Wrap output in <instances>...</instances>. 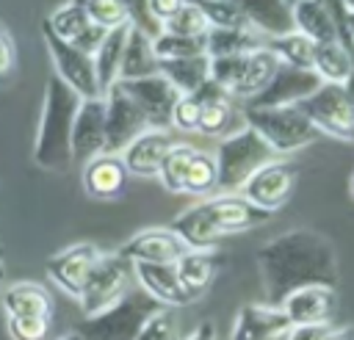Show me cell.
<instances>
[{
  "mask_svg": "<svg viewBox=\"0 0 354 340\" xmlns=\"http://www.w3.org/2000/svg\"><path fill=\"white\" fill-rule=\"evenodd\" d=\"M155 55L158 58H194V55H207V36H177L160 30L155 39Z\"/></svg>",
  "mask_w": 354,
  "mask_h": 340,
  "instance_id": "37",
  "label": "cell"
},
{
  "mask_svg": "<svg viewBox=\"0 0 354 340\" xmlns=\"http://www.w3.org/2000/svg\"><path fill=\"white\" fill-rule=\"evenodd\" d=\"M127 30H130V25L108 30V36L102 39V44L94 53V72H97V83H100L102 94L119 80V66H122V53H124Z\"/></svg>",
  "mask_w": 354,
  "mask_h": 340,
  "instance_id": "33",
  "label": "cell"
},
{
  "mask_svg": "<svg viewBox=\"0 0 354 340\" xmlns=\"http://www.w3.org/2000/svg\"><path fill=\"white\" fill-rule=\"evenodd\" d=\"M58 340H83V337H80V332H69V334H61Z\"/></svg>",
  "mask_w": 354,
  "mask_h": 340,
  "instance_id": "52",
  "label": "cell"
},
{
  "mask_svg": "<svg viewBox=\"0 0 354 340\" xmlns=\"http://www.w3.org/2000/svg\"><path fill=\"white\" fill-rule=\"evenodd\" d=\"M0 307L6 315H53V293L41 282H14L0 290Z\"/></svg>",
  "mask_w": 354,
  "mask_h": 340,
  "instance_id": "27",
  "label": "cell"
},
{
  "mask_svg": "<svg viewBox=\"0 0 354 340\" xmlns=\"http://www.w3.org/2000/svg\"><path fill=\"white\" fill-rule=\"evenodd\" d=\"M191 3L205 14L210 28H252L243 11L232 0H191Z\"/></svg>",
  "mask_w": 354,
  "mask_h": 340,
  "instance_id": "40",
  "label": "cell"
},
{
  "mask_svg": "<svg viewBox=\"0 0 354 340\" xmlns=\"http://www.w3.org/2000/svg\"><path fill=\"white\" fill-rule=\"evenodd\" d=\"M260 36L263 33H257L254 28H210L207 30V55L218 58V55L252 53L266 44V39H260Z\"/></svg>",
  "mask_w": 354,
  "mask_h": 340,
  "instance_id": "34",
  "label": "cell"
},
{
  "mask_svg": "<svg viewBox=\"0 0 354 340\" xmlns=\"http://www.w3.org/2000/svg\"><path fill=\"white\" fill-rule=\"evenodd\" d=\"M183 340H216V326H213V321H202V323L194 326L188 334H183Z\"/></svg>",
  "mask_w": 354,
  "mask_h": 340,
  "instance_id": "48",
  "label": "cell"
},
{
  "mask_svg": "<svg viewBox=\"0 0 354 340\" xmlns=\"http://www.w3.org/2000/svg\"><path fill=\"white\" fill-rule=\"evenodd\" d=\"M80 180H83V188H86L88 196H94V199H116L127 188L130 171H127L122 155L100 152V155H94V158H88L83 163Z\"/></svg>",
  "mask_w": 354,
  "mask_h": 340,
  "instance_id": "21",
  "label": "cell"
},
{
  "mask_svg": "<svg viewBox=\"0 0 354 340\" xmlns=\"http://www.w3.org/2000/svg\"><path fill=\"white\" fill-rule=\"evenodd\" d=\"M343 6H346L348 11H354V0H343Z\"/></svg>",
  "mask_w": 354,
  "mask_h": 340,
  "instance_id": "56",
  "label": "cell"
},
{
  "mask_svg": "<svg viewBox=\"0 0 354 340\" xmlns=\"http://www.w3.org/2000/svg\"><path fill=\"white\" fill-rule=\"evenodd\" d=\"M348 193H351V199H354V171H351V177H348Z\"/></svg>",
  "mask_w": 354,
  "mask_h": 340,
  "instance_id": "54",
  "label": "cell"
},
{
  "mask_svg": "<svg viewBox=\"0 0 354 340\" xmlns=\"http://www.w3.org/2000/svg\"><path fill=\"white\" fill-rule=\"evenodd\" d=\"M196 97L202 102L196 133L210 135V138H224V135L235 133L238 127H243V111H238L235 100L224 88H218L213 80H205L196 88Z\"/></svg>",
  "mask_w": 354,
  "mask_h": 340,
  "instance_id": "16",
  "label": "cell"
},
{
  "mask_svg": "<svg viewBox=\"0 0 354 340\" xmlns=\"http://www.w3.org/2000/svg\"><path fill=\"white\" fill-rule=\"evenodd\" d=\"M174 268H177V276H180L185 293L191 296V301H196L213 285V279L221 268V257L213 249H185L183 257L174 263Z\"/></svg>",
  "mask_w": 354,
  "mask_h": 340,
  "instance_id": "26",
  "label": "cell"
},
{
  "mask_svg": "<svg viewBox=\"0 0 354 340\" xmlns=\"http://www.w3.org/2000/svg\"><path fill=\"white\" fill-rule=\"evenodd\" d=\"M53 315H6L11 340H47Z\"/></svg>",
  "mask_w": 354,
  "mask_h": 340,
  "instance_id": "42",
  "label": "cell"
},
{
  "mask_svg": "<svg viewBox=\"0 0 354 340\" xmlns=\"http://www.w3.org/2000/svg\"><path fill=\"white\" fill-rule=\"evenodd\" d=\"M136 282L141 285V290H147L158 304L166 307H185L191 304V296L185 293L174 263H136Z\"/></svg>",
  "mask_w": 354,
  "mask_h": 340,
  "instance_id": "23",
  "label": "cell"
},
{
  "mask_svg": "<svg viewBox=\"0 0 354 340\" xmlns=\"http://www.w3.org/2000/svg\"><path fill=\"white\" fill-rule=\"evenodd\" d=\"M80 94L69 88L58 75L50 77L44 102H41V116H39V130L33 141V160L36 166L47 171L66 169L75 155H72V124L75 113L80 105Z\"/></svg>",
  "mask_w": 354,
  "mask_h": 340,
  "instance_id": "2",
  "label": "cell"
},
{
  "mask_svg": "<svg viewBox=\"0 0 354 340\" xmlns=\"http://www.w3.org/2000/svg\"><path fill=\"white\" fill-rule=\"evenodd\" d=\"M136 340H183V323L177 315V307L160 304L141 326Z\"/></svg>",
  "mask_w": 354,
  "mask_h": 340,
  "instance_id": "38",
  "label": "cell"
},
{
  "mask_svg": "<svg viewBox=\"0 0 354 340\" xmlns=\"http://www.w3.org/2000/svg\"><path fill=\"white\" fill-rule=\"evenodd\" d=\"M199 113H202V102H199L196 91L180 94V100H177V105H174L171 127L183 130V133H196V127H199Z\"/></svg>",
  "mask_w": 354,
  "mask_h": 340,
  "instance_id": "43",
  "label": "cell"
},
{
  "mask_svg": "<svg viewBox=\"0 0 354 340\" xmlns=\"http://www.w3.org/2000/svg\"><path fill=\"white\" fill-rule=\"evenodd\" d=\"M100 152H105V97H86L72 124V155L86 163Z\"/></svg>",
  "mask_w": 354,
  "mask_h": 340,
  "instance_id": "19",
  "label": "cell"
},
{
  "mask_svg": "<svg viewBox=\"0 0 354 340\" xmlns=\"http://www.w3.org/2000/svg\"><path fill=\"white\" fill-rule=\"evenodd\" d=\"M257 268L268 304H282V299L304 285H337L340 268L335 246L326 235L299 227L288 229L257 249Z\"/></svg>",
  "mask_w": 354,
  "mask_h": 340,
  "instance_id": "1",
  "label": "cell"
},
{
  "mask_svg": "<svg viewBox=\"0 0 354 340\" xmlns=\"http://www.w3.org/2000/svg\"><path fill=\"white\" fill-rule=\"evenodd\" d=\"M321 86V77L313 69H299V66H288L279 64L274 77L268 80V86L252 97L246 105L249 108H282V105H299L304 102L315 88Z\"/></svg>",
  "mask_w": 354,
  "mask_h": 340,
  "instance_id": "13",
  "label": "cell"
},
{
  "mask_svg": "<svg viewBox=\"0 0 354 340\" xmlns=\"http://www.w3.org/2000/svg\"><path fill=\"white\" fill-rule=\"evenodd\" d=\"M266 47L277 55L279 64L288 66H299V69H313L315 61V41L310 36H304L301 30H285L279 36H266Z\"/></svg>",
  "mask_w": 354,
  "mask_h": 340,
  "instance_id": "32",
  "label": "cell"
},
{
  "mask_svg": "<svg viewBox=\"0 0 354 340\" xmlns=\"http://www.w3.org/2000/svg\"><path fill=\"white\" fill-rule=\"evenodd\" d=\"M160 304L147 293V290H130L122 301L113 307L86 315L80 323V337L83 340H136L144 321L158 310Z\"/></svg>",
  "mask_w": 354,
  "mask_h": 340,
  "instance_id": "6",
  "label": "cell"
},
{
  "mask_svg": "<svg viewBox=\"0 0 354 340\" xmlns=\"http://www.w3.org/2000/svg\"><path fill=\"white\" fill-rule=\"evenodd\" d=\"M210 207H213L216 221H218L224 235L254 229L271 218L268 210H260L257 205H252L241 193H216V196H210Z\"/></svg>",
  "mask_w": 354,
  "mask_h": 340,
  "instance_id": "25",
  "label": "cell"
},
{
  "mask_svg": "<svg viewBox=\"0 0 354 340\" xmlns=\"http://www.w3.org/2000/svg\"><path fill=\"white\" fill-rule=\"evenodd\" d=\"M277 66H279L277 55L263 44L252 53L210 58V80L218 88H224L232 100H246L249 102L252 97H257L268 86Z\"/></svg>",
  "mask_w": 354,
  "mask_h": 340,
  "instance_id": "4",
  "label": "cell"
},
{
  "mask_svg": "<svg viewBox=\"0 0 354 340\" xmlns=\"http://www.w3.org/2000/svg\"><path fill=\"white\" fill-rule=\"evenodd\" d=\"M290 321L279 304H243L235 315L230 340H266L271 334L288 332Z\"/></svg>",
  "mask_w": 354,
  "mask_h": 340,
  "instance_id": "22",
  "label": "cell"
},
{
  "mask_svg": "<svg viewBox=\"0 0 354 340\" xmlns=\"http://www.w3.org/2000/svg\"><path fill=\"white\" fill-rule=\"evenodd\" d=\"M346 33H348V41H351V47H354V11L346 14Z\"/></svg>",
  "mask_w": 354,
  "mask_h": 340,
  "instance_id": "50",
  "label": "cell"
},
{
  "mask_svg": "<svg viewBox=\"0 0 354 340\" xmlns=\"http://www.w3.org/2000/svg\"><path fill=\"white\" fill-rule=\"evenodd\" d=\"M14 72H17V47H14L11 30L0 19V88L14 80Z\"/></svg>",
  "mask_w": 354,
  "mask_h": 340,
  "instance_id": "44",
  "label": "cell"
},
{
  "mask_svg": "<svg viewBox=\"0 0 354 340\" xmlns=\"http://www.w3.org/2000/svg\"><path fill=\"white\" fill-rule=\"evenodd\" d=\"M332 323H307V326H290L288 340H326Z\"/></svg>",
  "mask_w": 354,
  "mask_h": 340,
  "instance_id": "46",
  "label": "cell"
},
{
  "mask_svg": "<svg viewBox=\"0 0 354 340\" xmlns=\"http://www.w3.org/2000/svg\"><path fill=\"white\" fill-rule=\"evenodd\" d=\"M163 30L166 33H177V36H207L210 22L205 19V14L191 0H185L171 17L163 19Z\"/></svg>",
  "mask_w": 354,
  "mask_h": 340,
  "instance_id": "39",
  "label": "cell"
},
{
  "mask_svg": "<svg viewBox=\"0 0 354 340\" xmlns=\"http://www.w3.org/2000/svg\"><path fill=\"white\" fill-rule=\"evenodd\" d=\"M326 340H354V326H332Z\"/></svg>",
  "mask_w": 354,
  "mask_h": 340,
  "instance_id": "49",
  "label": "cell"
},
{
  "mask_svg": "<svg viewBox=\"0 0 354 340\" xmlns=\"http://www.w3.org/2000/svg\"><path fill=\"white\" fill-rule=\"evenodd\" d=\"M0 282H3V279H0Z\"/></svg>",
  "mask_w": 354,
  "mask_h": 340,
  "instance_id": "58",
  "label": "cell"
},
{
  "mask_svg": "<svg viewBox=\"0 0 354 340\" xmlns=\"http://www.w3.org/2000/svg\"><path fill=\"white\" fill-rule=\"evenodd\" d=\"M183 3H185V0H149V11H152V17L163 25V19L171 17Z\"/></svg>",
  "mask_w": 354,
  "mask_h": 340,
  "instance_id": "47",
  "label": "cell"
},
{
  "mask_svg": "<svg viewBox=\"0 0 354 340\" xmlns=\"http://www.w3.org/2000/svg\"><path fill=\"white\" fill-rule=\"evenodd\" d=\"M80 6L86 8L91 22H97L105 30L130 25V11H127L124 0H80Z\"/></svg>",
  "mask_w": 354,
  "mask_h": 340,
  "instance_id": "41",
  "label": "cell"
},
{
  "mask_svg": "<svg viewBox=\"0 0 354 340\" xmlns=\"http://www.w3.org/2000/svg\"><path fill=\"white\" fill-rule=\"evenodd\" d=\"M97 257H100V249L94 243L83 240V243H72V246H64L61 252L50 254L44 268H47L50 282H55L66 296L80 299L83 285H86Z\"/></svg>",
  "mask_w": 354,
  "mask_h": 340,
  "instance_id": "14",
  "label": "cell"
},
{
  "mask_svg": "<svg viewBox=\"0 0 354 340\" xmlns=\"http://www.w3.org/2000/svg\"><path fill=\"white\" fill-rule=\"evenodd\" d=\"M102 97H105V152L122 155V149L149 124L144 111L119 83H113Z\"/></svg>",
  "mask_w": 354,
  "mask_h": 340,
  "instance_id": "10",
  "label": "cell"
},
{
  "mask_svg": "<svg viewBox=\"0 0 354 340\" xmlns=\"http://www.w3.org/2000/svg\"><path fill=\"white\" fill-rule=\"evenodd\" d=\"M243 124H249L277 155L299 152L318 138L315 124L299 105L282 108H243Z\"/></svg>",
  "mask_w": 354,
  "mask_h": 340,
  "instance_id": "5",
  "label": "cell"
},
{
  "mask_svg": "<svg viewBox=\"0 0 354 340\" xmlns=\"http://www.w3.org/2000/svg\"><path fill=\"white\" fill-rule=\"evenodd\" d=\"M288 3H290V6H293V3H296V0H288Z\"/></svg>",
  "mask_w": 354,
  "mask_h": 340,
  "instance_id": "57",
  "label": "cell"
},
{
  "mask_svg": "<svg viewBox=\"0 0 354 340\" xmlns=\"http://www.w3.org/2000/svg\"><path fill=\"white\" fill-rule=\"evenodd\" d=\"M155 72H158V55H155L152 36L144 33L141 28L130 25L127 39H124L119 80H138V77H149Z\"/></svg>",
  "mask_w": 354,
  "mask_h": 340,
  "instance_id": "29",
  "label": "cell"
},
{
  "mask_svg": "<svg viewBox=\"0 0 354 340\" xmlns=\"http://www.w3.org/2000/svg\"><path fill=\"white\" fill-rule=\"evenodd\" d=\"M296 188V166L288 160H268L263 163L241 188V196H246L252 205H257L260 210H279L282 205H288L290 193Z\"/></svg>",
  "mask_w": 354,
  "mask_h": 340,
  "instance_id": "11",
  "label": "cell"
},
{
  "mask_svg": "<svg viewBox=\"0 0 354 340\" xmlns=\"http://www.w3.org/2000/svg\"><path fill=\"white\" fill-rule=\"evenodd\" d=\"M266 340H288V332H279V334H271V337H266Z\"/></svg>",
  "mask_w": 354,
  "mask_h": 340,
  "instance_id": "53",
  "label": "cell"
},
{
  "mask_svg": "<svg viewBox=\"0 0 354 340\" xmlns=\"http://www.w3.org/2000/svg\"><path fill=\"white\" fill-rule=\"evenodd\" d=\"M183 193H191V196H199V199H207V196L218 193V169H216V158L210 152L196 149V155L188 166V174H185Z\"/></svg>",
  "mask_w": 354,
  "mask_h": 340,
  "instance_id": "35",
  "label": "cell"
},
{
  "mask_svg": "<svg viewBox=\"0 0 354 340\" xmlns=\"http://www.w3.org/2000/svg\"><path fill=\"white\" fill-rule=\"evenodd\" d=\"M171 229L183 238V243L188 249H216L218 240L224 238L218 221H216V213L210 207V196L202 199L199 205L183 210L174 221H171Z\"/></svg>",
  "mask_w": 354,
  "mask_h": 340,
  "instance_id": "24",
  "label": "cell"
},
{
  "mask_svg": "<svg viewBox=\"0 0 354 340\" xmlns=\"http://www.w3.org/2000/svg\"><path fill=\"white\" fill-rule=\"evenodd\" d=\"M124 6H127V11H130V25H136V28H141L144 33H149L152 39L163 30V25L152 17V11H149V0H124Z\"/></svg>",
  "mask_w": 354,
  "mask_h": 340,
  "instance_id": "45",
  "label": "cell"
},
{
  "mask_svg": "<svg viewBox=\"0 0 354 340\" xmlns=\"http://www.w3.org/2000/svg\"><path fill=\"white\" fill-rule=\"evenodd\" d=\"M41 36H44L47 53H50V58H53L55 75H58L69 88H75L83 100H86V97H102L100 83H97V72H94V55H88V53L77 50L75 44L58 39L44 22H41Z\"/></svg>",
  "mask_w": 354,
  "mask_h": 340,
  "instance_id": "9",
  "label": "cell"
},
{
  "mask_svg": "<svg viewBox=\"0 0 354 340\" xmlns=\"http://www.w3.org/2000/svg\"><path fill=\"white\" fill-rule=\"evenodd\" d=\"M232 3L243 11L246 22L263 36H279L285 30H293L288 0H232Z\"/></svg>",
  "mask_w": 354,
  "mask_h": 340,
  "instance_id": "28",
  "label": "cell"
},
{
  "mask_svg": "<svg viewBox=\"0 0 354 340\" xmlns=\"http://www.w3.org/2000/svg\"><path fill=\"white\" fill-rule=\"evenodd\" d=\"M130 97L133 102L144 111L147 124L149 127H169L171 130V116H174V105L180 100V91L160 75H149V77H138V80H116Z\"/></svg>",
  "mask_w": 354,
  "mask_h": 340,
  "instance_id": "12",
  "label": "cell"
},
{
  "mask_svg": "<svg viewBox=\"0 0 354 340\" xmlns=\"http://www.w3.org/2000/svg\"><path fill=\"white\" fill-rule=\"evenodd\" d=\"M346 91H348L351 100H354V69H351V75H348V80H346Z\"/></svg>",
  "mask_w": 354,
  "mask_h": 340,
  "instance_id": "51",
  "label": "cell"
},
{
  "mask_svg": "<svg viewBox=\"0 0 354 340\" xmlns=\"http://www.w3.org/2000/svg\"><path fill=\"white\" fill-rule=\"evenodd\" d=\"M174 144L177 138L169 127H147L122 149V160L136 177H158V169Z\"/></svg>",
  "mask_w": 354,
  "mask_h": 340,
  "instance_id": "18",
  "label": "cell"
},
{
  "mask_svg": "<svg viewBox=\"0 0 354 340\" xmlns=\"http://www.w3.org/2000/svg\"><path fill=\"white\" fill-rule=\"evenodd\" d=\"M133 279H136V268L122 252H100L77 299L83 315H97L113 307L116 301H122L133 290Z\"/></svg>",
  "mask_w": 354,
  "mask_h": 340,
  "instance_id": "7",
  "label": "cell"
},
{
  "mask_svg": "<svg viewBox=\"0 0 354 340\" xmlns=\"http://www.w3.org/2000/svg\"><path fill=\"white\" fill-rule=\"evenodd\" d=\"M188 246L171 227H147L136 232L119 252L136 263H177Z\"/></svg>",
  "mask_w": 354,
  "mask_h": 340,
  "instance_id": "20",
  "label": "cell"
},
{
  "mask_svg": "<svg viewBox=\"0 0 354 340\" xmlns=\"http://www.w3.org/2000/svg\"><path fill=\"white\" fill-rule=\"evenodd\" d=\"M299 108L315 124L318 133H326L340 141H354V100L340 83H321Z\"/></svg>",
  "mask_w": 354,
  "mask_h": 340,
  "instance_id": "8",
  "label": "cell"
},
{
  "mask_svg": "<svg viewBox=\"0 0 354 340\" xmlns=\"http://www.w3.org/2000/svg\"><path fill=\"white\" fill-rule=\"evenodd\" d=\"M213 158H216V169H218V193H241L243 182L263 163L274 160L277 152L249 124H243L235 133L221 138Z\"/></svg>",
  "mask_w": 354,
  "mask_h": 340,
  "instance_id": "3",
  "label": "cell"
},
{
  "mask_svg": "<svg viewBox=\"0 0 354 340\" xmlns=\"http://www.w3.org/2000/svg\"><path fill=\"white\" fill-rule=\"evenodd\" d=\"M290 321V326L307 323H332L337 312V293L332 285H304L288 293L279 304Z\"/></svg>",
  "mask_w": 354,
  "mask_h": 340,
  "instance_id": "17",
  "label": "cell"
},
{
  "mask_svg": "<svg viewBox=\"0 0 354 340\" xmlns=\"http://www.w3.org/2000/svg\"><path fill=\"white\" fill-rule=\"evenodd\" d=\"M44 25H47L58 39L75 44L77 50H83V53H88V55H94L97 47L102 44V39L108 36L105 28H100L97 22H91V17L86 14V8L80 6V0H66V3H61V6L44 19Z\"/></svg>",
  "mask_w": 354,
  "mask_h": 340,
  "instance_id": "15",
  "label": "cell"
},
{
  "mask_svg": "<svg viewBox=\"0 0 354 340\" xmlns=\"http://www.w3.org/2000/svg\"><path fill=\"white\" fill-rule=\"evenodd\" d=\"M194 155H196V147H191V144H185V141H177V144L166 152V158H163V163H160V169H158V180H160V185H163L169 193H183L185 174H188V166H191Z\"/></svg>",
  "mask_w": 354,
  "mask_h": 340,
  "instance_id": "36",
  "label": "cell"
},
{
  "mask_svg": "<svg viewBox=\"0 0 354 340\" xmlns=\"http://www.w3.org/2000/svg\"><path fill=\"white\" fill-rule=\"evenodd\" d=\"M3 257H6V249L0 246V279H3Z\"/></svg>",
  "mask_w": 354,
  "mask_h": 340,
  "instance_id": "55",
  "label": "cell"
},
{
  "mask_svg": "<svg viewBox=\"0 0 354 340\" xmlns=\"http://www.w3.org/2000/svg\"><path fill=\"white\" fill-rule=\"evenodd\" d=\"M158 72L180 91L191 94L205 80H210V55H194V58H158Z\"/></svg>",
  "mask_w": 354,
  "mask_h": 340,
  "instance_id": "30",
  "label": "cell"
},
{
  "mask_svg": "<svg viewBox=\"0 0 354 340\" xmlns=\"http://www.w3.org/2000/svg\"><path fill=\"white\" fill-rule=\"evenodd\" d=\"M354 69V50L348 44L337 41H324L315 47V61L313 72L321 77V83H340L346 86L348 75Z\"/></svg>",
  "mask_w": 354,
  "mask_h": 340,
  "instance_id": "31",
  "label": "cell"
}]
</instances>
